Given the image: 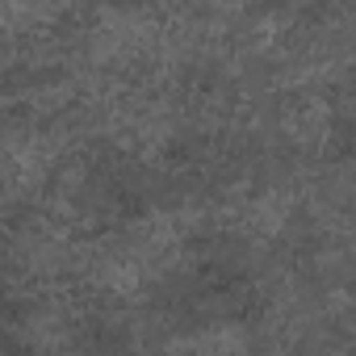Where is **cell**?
Instances as JSON below:
<instances>
[{
	"mask_svg": "<svg viewBox=\"0 0 356 356\" xmlns=\"http://www.w3.org/2000/svg\"><path fill=\"white\" fill-rule=\"evenodd\" d=\"M231 352H235V335L214 331V335H197V339L181 343L172 356H231Z\"/></svg>",
	"mask_w": 356,
	"mask_h": 356,
	"instance_id": "obj_1",
	"label": "cell"
}]
</instances>
